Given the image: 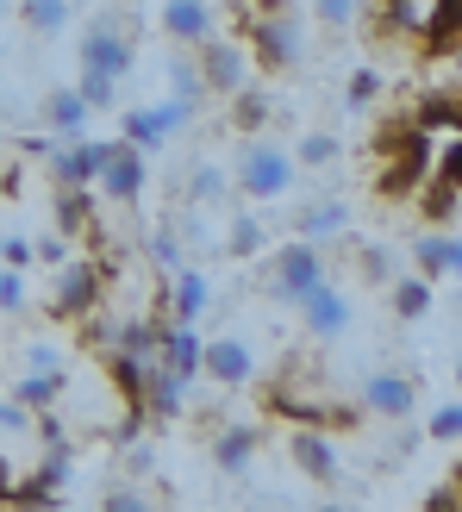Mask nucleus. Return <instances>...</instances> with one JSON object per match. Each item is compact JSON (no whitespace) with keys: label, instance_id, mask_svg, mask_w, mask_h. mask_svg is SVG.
Wrapping results in <instances>:
<instances>
[{"label":"nucleus","instance_id":"f257e3e1","mask_svg":"<svg viewBox=\"0 0 462 512\" xmlns=\"http://www.w3.org/2000/svg\"><path fill=\"white\" fill-rule=\"evenodd\" d=\"M231 188L250 194V200H281L294 188V157L281 144H269L263 132H256L244 150H238V169H231Z\"/></svg>","mask_w":462,"mask_h":512},{"label":"nucleus","instance_id":"f03ea898","mask_svg":"<svg viewBox=\"0 0 462 512\" xmlns=\"http://www.w3.org/2000/svg\"><path fill=\"white\" fill-rule=\"evenodd\" d=\"M319 281H325V250H319L313 238H294V244L275 250V263H269V294H275V300L300 306L306 294L319 288Z\"/></svg>","mask_w":462,"mask_h":512},{"label":"nucleus","instance_id":"7ed1b4c3","mask_svg":"<svg viewBox=\"0 0 462 512\" xmlns=\"http://www.w3.org/2000/svg\"><path fill=\"white\" fill-rule=\"evenodd\" d=\"M194 63H200L207 94H238V88H250V69H256L250 44H238V38H200L194 44Z\"/></svg>","mask_w":462,"mask_h":512},{"label":"nucleus","instance_id":"20e7f679","mask_svg":"<svg viewBox=\"0 0 462 512\" xmlns=\"http://www.w3.org/2000/svg\"><path fill=\"white\" fill-rule=\"evenodd\" d=\"M425 175H431V132H419L406 150H394V157H381L375 194H381V200H406V194H419Z\"/></svg>","mask_w":462,"mask_h":512},{"label":"nucleus","instance_id":"39448f33","mask_svg":"<svg viewBox=\"0 0 462 512\" xmlns=\"http://www.w3.org/2000/svg\"><path fill=\"white\" fill-rule=\"evenodd\" d=\"M250 57L263 63V69H288V63H300V25L281 13V7H269L263 19L250 25Z\"/></svg>","mask_w":462,"mask_h":512},{"label":"nucleus","instance_id":"423d86ee","mask_svg":"<svg viewBox=\"0 0 462 512\" xmlns=\"http://www.w3.org/2000/svg\"><path fill=\"white\" fill-rule=\"evenodd\" d=\"M132 63H138L132 38H125L113 19H94L88 38H82V69H100V75H113V82H125V75H132Z\"/></svg>","mask_w":462,"mask_h":512},{"label":"nucleus","instance_id":"0eeeda50","mask_svg":"<svg viewBox=\"0 0 462 512\" xmlns=\"http://www.w3.org/2000/svg\"><path fill=\"white\" fill-rule=\"evenodd\" d=\"M200 375H207L213 388H250L256 350L244 338H207V344H200Z\"/></svg>","mask_w":462,"mask_h":512},{"label":"nucleus","instance_id":"6e6552de","mask_svg":"<svg viewBox=\"0 0 462 512\" xmlns=\"http://www.w3.org/2000/svg\"><path fill=\"white\" fill-rule=\"evenodd\" d=\"M188 119H194V100H163V107H138V113H125V144H132V150H150V144L175 138Z\"/></svg>","mask_w":462,"mask_h":512},{"label":"nucleus","instance_id":"1a4fd4ad","mask_svg":"<svg viewBox=\"0 0 462 512\" xmlns=\"http://www.w3.org/2000/svg\"><path fill=\"white\" fill-rule=\"evenodd\" d=\"M288 456H294V469L306 481H319V488H338V450H331V438L319 425H300L288 431Z\"/></svg>","mask_w":462,"mask_h":512},{"label":"nucleus","instance_id":"9d476101","mask_svg":"<svg viewBox=\"0 0 462 512\" xmlns=\"http://www.w3.org/2000/svg\"><path fill=\"white\" fill-rule=\"evenodd\" d=\"M107 200H119V207H138V194L150 188V169H144V150H132V144H119L113 157H107V169H100V182H94Z\"/></svg>","mask_w":462,"mask_h":512},{"label":"nucleus","instance_id":"9b49d317","mask_svg":"<svg viewBox=\"0 0 462 512\" xmlns=\"http://www.w3.org/2000/svg\"><path fill=\"white\" fill-rule=\"evenodd\" d=\"M113 150H119V138H100V144L69 138V150H57V182H63V188H94Z\"/></svg>","mask_w":462,"mask_h":512},{"label":"nucleus","instance_id":"f8f14e48","mask_svg":"<svg viewBox=\"0 0 462 512\" xmlns=\"http://www.w3.org/2000/svg\"><path fill=\"white\" fill-rule=\"evenodd\" d=\"M300 325L313 331V338H344L350 331V300L331 288V281H319V288L300 300Z\"/></svg>","mask_w":462,"mask_h":512},{"label":"nucleus","instance_id":"ddd939ff","mask_svg":"<svg viewBox=\"0 0 462 512\" xmlns=\"http://www.w3.org/2000/svg\"><path fill=\"white\" fill-rule=\"evenodd\" d=\"M94 300H100V269H94V263H63V275H57V294H50V313H63V319H82Z\"/></svg>","mask_w":462,"mask_h":512},{"label":"nucleus","instance_id":"4468645a","mask_svg":"<svg viewBox=\"0 0 462 512\" xmlns=\"http://www.w3.org/2000/svg\"><path fill=\"white\" fill-rule=\"evenodd\" d=\"M363 406H369L375 419H406V413L419 406V388H413L406 375H388V369H381V375L363 381Z\"/></svg>","mask_w":462,"mask_h":512},{"label":"nucleus","instance_id":"2eb2a0df","mask_svg":"<svg viewBox=\"0 0 462 512\" xmlns=\"http://www.w3.org/2000/svg\"><path fill=\"white\" fill-rule=\"evenodd\" d=\"M200 325H188V319H175V325H163V350H157V363L163 369H175L182 381H194L200 375Z\"/></svg>","mask_w":462,"mask_h":512},{"label":"nucleus","instance_id":"dca6fc26","mask_svg":"<svg viewBox=\"0 0 462 512\" xmlns=\"http://www.w3.org/2000/svg\"><path fill=\"white\" fill-rule=\"evenodd\" d=\"M163 32H169L175 44L213 38V7H207V0H163Z\"/></svg>","mask_w":462,"mask_h":512},{"label":"nucleus","instance_id":"f3484780","mask_svg":"<svg viewBox=\"0 0 462 512\" xmlns=\"http://www.w3.org/2000/svg\"><path fill=\"white\" fill-rule=\"evenodd\" d=\"M19 19H25V32L38 44H50V38H63L75 25V0H19Z\"/></svg>","mask_w":462,"mask_h":512},{"label":"nucleus","instance_id":"a211bd4d","mask_svg":"<svg viewBox=\"0 0 462 512\" xmlns=\"http://www.w3.org/2000/svg\"><path fill=\"white\" fill-rule=\"evenodd\" d=\"M38 119H44L57 138H82V125H88V100L75 94V88H50V94H44V107H38Z\"/></svg>","mask_w":462,"mask_h":512},{"label":"nucleus","instance_id":"6ab92c4d","mask_svg":"<svg viewBox=\"0 0 462 512\" xmlns=\"http://www.w3.org/2000/svg\"><path fill=\"white\" fill-rule=\"evenodd\" d=\"M425 50L431 57H444V50L462 44V0H431V13H425Z\"/></svg>","mask_w":462,"mask_h":512},{"label":"nucleus","instance_id":"aec40b11","mask_svg":"<svg viewBox=\"0 0 462 512\" xmlns=\"http://www.w3.org/2000/svg\"><path fill=\"white\" fill-rule=\"evenodd\" d=\"M207 300H213V288H207V275H200V269H182V275L169 281V313L175 319L200 325V319H207Z\"/></svg>","mask_w":462,"mask_h":512},{"label":"nucleus","instance_id":"412c9836","mask_svg":"<svg viewBox=\"0 0 462 512\" xmlns=\"http://www.w3.org/2000/svg\"><path fill=\"white\" fill-rule=\"evenodd\" d=\"M213 463H219V475H244L256 463V431L250 425L219 431V438H213Z\"/></svg>","mask_w":462,"mask_h":512},{"label":"nucleus","instance_id":"4be33fe9","mask_svg":"<svg viewBox=\"0 0 462 512\" xmlns=\"http://www.w3.org/2000/svg\"><path fill=\"white\" fill-rule=\"evenodd\" d=\"M63 388H69L63 369H25V381L13 388V400H19V406H32V413H50V406L63 400Z\"/></svg>","mask_w":462,"mask_h":512},{"label":"nucleus","instance_id":"5701e85b","mask_svg":"<svg viewBox=\"0 0 462 512\" xmlns=\"http://www.w3.org/2000/svg\"><path fill=\"white\" fill-rule=\"evenodd\" d=\"M388 300H394V313H400L406 325H419V319L431 313V300H438V294H431V281H425V275H400V281H388Z\"/></svg>","mask_w":462,"mask_h":512},{"label":"nucleus","instance_id":"b1692460","mask_svg":"<svg viewBox=\"0 0 462 512\" xmlns=\"http://www.w3.org/2000/svg\"><path fill=\"white\" fill-rule=\"evenodd\" d=\"M344 225H350V207H344V200H319V207H306L300 213V238H331V232H344Z\"/></svg>","mask_w":462,"mask_h":512},{"label":"nucleus","instance_id":"393cba45","mask_svg":"<svg viewBox=\"0 0 462 512\" xmlns=\"http://www.w3.org/2000/svg\"><path fill=\"white\" fill-rule=\"evenodd\" d=\"M119 350L138 356V363H150V356L163 350V319H132V325H119Z\"/></svg>","mask_w":462,"mask_h":512},{"label":"nucleus","instance_id":"a878e982","mask_svg":"<svg viewBox=\"0 0 462 512\" xmlns=\"http://www.w3.org/2000/svg\"><path fill=\"white\" fill-rule=\"evenodd\" d=\"M419 188H425V194H419V213H425L431 225H444V219H456V200H462V188L438 182V175H425Z\"/></svg>","mask_w":462,"mask_h":512},{"label":"nucleus","instance_id":"bb28decb","mask_svg":"<svg viewBox=\"0 0 462 512\" xmlns=\"http://www.w3.org/2000/svg\"><path fill=\"white\" fill-rule=\"evenodd\" d=\"M413 263H419V275H425V281L450 275V238H444V232H425V238H413Z\"/></svg>","mask_w":462,"mask_h":512},{"label":"nucleus","instance_id":"cd10ccee","mask_svg":"<svg viewBox=\"0 0 462 512\" xmlns=\"http://www.w3.org/2000/svg\"><path fill=\"white\" fill-rule=\"evenodd\" d=\"M231 119H238L244 138H256V132H263V119H269V100L256 94V88H238V94H231Z\"/></svg>","mask_w":462,"mask_h":512},{"label":"nucleus","instance_id":"c85d7f7f","mask_svg":"<svg viewBox=\"0 0 462 512\" xmlns=\"http://www.w3.org/2000/svg\"><path fill=\"white\" fill-rule=\"evenodd\" d=\"M169 88H175V100H200V94H207V82H200V63L182 57V50L169 57Z\"/></svg>","mask_w":462,"mask_h":512},{"label":"nucleus","instance_id":"c756f323","mask_svg":"<svg viewBox=\"0 0 462 512\" xmlns=\"http://www.w3.org/2000/svg\"><path fill=\"white\" fill-rule=\"evenodd\" d=\"M294 163H306V169L338 163V132H306V138H300V150H294Z\"/></svg>","mask_w":462,"mask_h":512},{"label":"nucleus","instance_id":"7c9ffc66","mask_svg":"<svg viewBox=\"0 0 462 512\" xmlns=\"http://www.w3.org/2000/svg\"><path fill=\"white\" fill-rule=\"evenodd\" d=\"M75 94L88 100V113H100V107H113V100H119V82H113V75H100V69H82Z\"/></svg>","mask_w":462,"mask_h":512},{"label":"nucleus","instance_id":"2f4dec72","mask_svg":"<svg viewBox=\"0 0 462 512\" xmlns=\"http://www.w3.org/2000/svg\"><path fill=\"white\" fill-rule=\"evenodd\" d=\"M225 250L231 256H256V250H263V219L238 213V219H231V232H225Z\"/></svg>","mask_w":462,"mask_h":512},{"label":"nucleus","instance_id":"473e14b6","mask_svg":"<svg viewBox=\"0 0 462 512\" xmlns=\"http://www.w3.org/2000/svg\"><path fill=\"white\" fill-rule=\"evenodd\" d=\"M188 194L200 200V207H213V200L225 194V169H219V163H200V169H194V182H188Z\"/></svg>","mask_w":462,"mask_h":512},{"label":"nucleus","instance_id":"72a5a7b5","mask_svg":"<svg viewBox=\"0 0 462 512\" xmlns=\"http://www.w3.org/2000/svg\"><path fill=\"white\" fill-rule=\"evenodd\" d=\"M431 175H438V182H450V188H462V132L438 150V157H431Z\"/></svg>","mask_w":462,"mask_h":512},{"label":"nucleus","instance_id":"f704fd0d","mask_svg":"<svg viewBox=\"0 0 462 512\" xmlns=\"http://www.w3.org/2000/svg\"><path fill=\"white\" fill-rule=\"evenodd\" d=\"M0 313H25V269H0Z\"/></svg>","mask_w":462,"mask_h":512},{"label":"nucleus","instance_id":"c9c22d12","mask_svg":"<svg viewBox=\"0 0 462 512\" xmlns=\"http://www.w3.org/2000/svg\"><path fill=\"white\" fill-rule=\"evenodd\" d=\"M375 100H381V75L375 69H356L350 75V107L363 113V107H375Z\"/></svg>","mask_w":462,"mask_h":512},{"label":"nucleus","instance_id":"e433bc0d","mask_svg":"<svg viewBox=\"0 0 462 512\" xmlns=\"http://www.w3.org/2000/svg\"><path fill=\"white\" fill-rule=\"evenodd\" d=\"M431 438H438V444L462 438V400H450V406H438V413H431Z\"/></svg>","mask_w":462,"mask_h":512},{"label":"nucleus","instance_id":"4c0bfd02","mask_svg":"<svg viewBox=\"0 0 462 512\" xmlns=\"http://www.w3.org/2000/svg\"><path fill=\"white\" fill-rule=\"evenodd\" d=\"M313 19L338 32V25H350V19H356V0H313Z\"/></svg>","mask_w":462,"mask_h":512},{"label":"nucleus","instance_id":"58836bf2","mask_svg":"<svg viewBox=\"0 0 462 512\" xmlns=\"http://www.w3.org/2000/svg\"><path fill=\"white\" fill-rule=\"evenodd\" d=\"M100 506H107V512H144L150 494L144 488H107V494H100Z\"/></svg>","mask_w":462,"mask_h":512},{"label":"nucleus","instance_id":"ea45409f","mask_svg":"<svg viewBox=\"0 0 462 512\" xmlns=\"http://www.w3.org/2000/svg\"><path fill=\"white\" fill-rule=\"evenodd\" d=\"M25 369H57V344H25Z\"/></svg>","mask_w":462,"mask_h":512},{"label":"nucleus","instance_id":"a19ab883","mask_svg":"<svg viewBox=\"0 0 462 512\" xmlns=\"http://www.w3.org/2000/svg\"><path fill=\"white\" fill-rule=\"evenodd\" d=\"M0 425L25 431V425H32V406H19V400H0Z\"/></svg>","mask_w":462,"mask_h":512},{"label":"nucleus","instance_id":"79ce46f5","mask_svg":"<svg viewBox=\"0 0 462 512\" xmlns=\"http://www.w3.org/2000/svg\"><path fill=\"white\" fill-rule=\"evenodd\" d=\"M0 263L25 269V263H32V244H25V238H7V244H0Z\"/></svg>","mask_w":462,"mask_h":512},{"label":"nucleus","instance_id":"37998d69","mask_svg":"<svg viewBox=\"0 0 462 512\" xmlns=\"http://www.w3.org/2000/svg\"><path fill=\"white\" fill-rule=\"evenodd\" d=\"M363 275H369V281H388V256H381V250H363Z\"/></svg>","mask_w":462,"mask_h":512},{"label":"nucleus","instance_id":"c03bdc74","mask_svg":"<svg viewBox=\"0 0 462 512\" xmlns=\"http://www.w3.org/2000/svg\"><path fill=\"white\" fill-rule=\"evenodd\" d=\"M38 256H44V263H57V269L69 263V250H63V238H44V244H38Z\"/></svg>","mask_w":462,"mask_h":512},{"label":"nucleus","instance_id":"a18cd8bd","mask_svg":"<svg viewBox=\"0 0 462 512\" xmlns=\"http://www.w3.org/2000/svg\"><path fill=\"white\" fill-rule=\"evenodd\" d=\"M425 506H431V512H456V506H462V500H456V488H438V494H431V500H425Z\"/></svg>","mask_w":462,"mask_h":512},{"label":"nucleus","instance_id":"49530a36","mask_svg":"<svg viewBox=\"0 0 462 512\" xmlns=\"http://www.w3.org/2000/svg\"><path fill=\"white\" fill-rule=\"evenodd\" d=\"M13 488H19V481H13V463L0 456V500H13Z\"/></svg>","mask_w":462,"mask_h":512},{"label":"nucleus","instance_id":"de8ad7c7","mask_svg":"<svg viewBox=\"0 0 462 512\" xmlns=\"http://www.w3.org/2000/svg\"><path fill=\"white\" fill-rule=\"evenodd\" d=\"M450 275H462V238H450Z\"/></svg>","mask_w":462,"mask_h":512},{"label":"nucleus","instance_id":"09e8293b","mask_svg":"<svg viewBox=\"0 0 462 512\" xmlns=\"http://www.w3.org/2000/svg\"><path fill=\"white\" fill-rule=\"evenodd\" d=\"M450 488H456V500H462V463H456V475H450Z\"/></svg>","mask_w":462,"mask_h":512},{"label":"nucleus","instance_id":"8fccbe9b","mask_svg":"<svg viewBox=\"0 0 462 512\" xmlns=\"http://www.w3.org/2000/svg\"><path fill=\"white\" fill-rule=\"evenodd\" d=\"M456 388H462V356H456Z\"/></svg>","mask_w":462,"mask_h":512},{"label":"nucleus","instance_id":"3c124183","mask_svg":"<svg viewBox=\"0 0 462 512\" xmlns=\"http://www.w3.org/2000/svg\"><path fill=\"white\" fill-rule=\"evenodd\" d=\"M0 19H7V0H0Z\"/></svg>","mask_w":462,"mask_h":512},{"label":"nucleus","instance_id":"603ef678","mask_svg":"<svg viewBox=\"0 0 462 512\" xmlns=\"http://www.w3.org/2000/svg\"><path fill=\"white\" fill-rule=\"evenodd\" d=\"M269 7H281V0H269Z\"/></svg>","mask_w":462,"mask_h":512}]
</instances>
